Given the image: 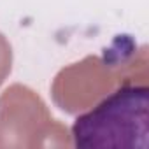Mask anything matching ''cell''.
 Masks as SVG:
<instances>
[{
	"label": "cell",
	"mask_w": 149,
	"mask_h": 149,
	"mask_svg": "<svg viewBox=\"0 0 149 149\" xmlns=\"http://www.w3.org/2000/svg\"><path fill=\"white\" fill-rule=\"evenodd\" d=\"M70 133L81 149H149V88L119 86L77 116Z\"/></svg>",
	"instance_id": "1"
}]
</instances>
